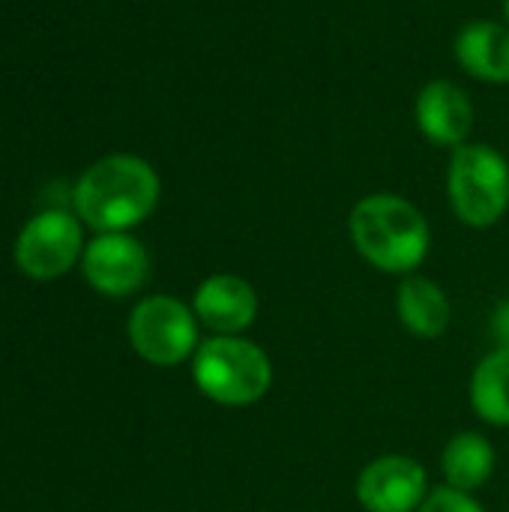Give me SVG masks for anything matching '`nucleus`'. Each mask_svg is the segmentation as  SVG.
I'll return each instance as SVG.
<instances>
[{
	"label": "nucleus",
	"mask_w": 509,
	"mask_h": 512,
	"mask_svg": "<svg viewBox=\"0 0 509 512\" xmlns=\"http://www.w3.org/2000/svg\"><path fill=\"white\" fill-rule=\"evenodd\" d=\"M195 318L213 336H243L261 312L258 291L237 273L207 276L192 300Z\"/></svg>",
	"instance_id": "obj_10"
},
{
	"label": "nucleus",
	"mask_w": 509,
	"mask_h": 512,
	"mask_svg": "<svg viewBox=\"0 0 509 512\" xmlns=\"http://www.w3.org/2000/svg\"><path fill=\"white\" fill-rule=\"evenodd\" d=\"M471 408L474 414L498 429L509 426V348H492L471 375Z\"/></svg>",
	"instance_id": "obj_14"
},
{
	"label": "nucleus",
	"mask_w": 509,
	"mask_h": 512,
	"mask_svg": "<svg viewBox=\"0 0 509 512\" xmlns=\"http://www.w3.org/2000/svg\"><path fill=\"white\" fill-rule=\"evenodd\" d=\"M429 492L432 486L423 462L402 453L372 459L357 474L354 486L357 504L366 512H417L429 498Z\"/></svg>",
	"instance_id": "obj_7"
},
{
	"label": "nucleus",
	"mask_w": 509,
	"mask_h": 512,
	"mask_svg": "<svg viewBox=\"0 0 509 512\" xmlns=\"http://www.w3.org/2000/svg\"><path fill=\"white\" fill-rule=\"evenodd\" d=\"M474 99L465 87L450 78L426 81L414 99V123L420 135L444 150H456L471 141L474 132Z\"/></svg>",
	"instance_id": "obj_9"
},
{
	"label": "nucleus",
	"mask_w": 509,
	"mask_h": 512,
	"mask_svg": "<svg viewBox=\"0 0 509 512\" xmlns=\"http://www.w3.org/2000/svg\"><path fill=\"white\" fill-rule=\"evenodd\" d=\"M489 333H492V342L495 348H509V297L501 300L495 309H492V318H489Z\"/></svg>",
	"instance_id": "obj_16"
},
{
	"label": "nucleus",
	"mask_w": 509,
	"mask_h": 512,
	"mask_svg": "<svg viewBox=\"0 0 509 512\" xmlns=\"http://www.w3.org/2000/svg\"><path fill=\"white\" fill-rule=\"evenodd\" d=\"M396 315H399V324L411 336L441 339L453 324V303L435 279L411 273L399 282Z\"/></svg>",
	"instance_id": "obj_12"
},
{
	"label": "nucleus",
	"mask_w": 509,
	"mask_h": 512,
	"mask_svg": "<svg viewBox=\"0 0 509 512\" xmlns=\"http://www.w3.org/2000/svg\"><path fill=\"white\" fill-rule=\"evenodd\" d=\"M348 234L369 267L402 279L417 273L432 252V225L426 213L396 192L363 195L351 207Z\"/></svg>",
	"instance_id": "obj_2"
},
{
	"label": "nucleus",
	"mask_w": 509,
	"mask_h": 512,
	"mask_svg": "<svg viewBox=\"0 0 509 512\" xmlns=\"http://www.w3.org/2000/svg\"><path fill=\"white\" fill-rule=\"evenodd\" d=\"M495 468H498V453H495L492 441L480 432L453 435L441 453L444 486L468 492V495L483 489L492 480Z\"/></svg>",
	"instance_id": "obj_13"
},
{
	"label": "nucleus",
	"mask_w": 509,
	"mask_h": 512,
	"mask_svg": "<svg viewBox=\"0 0 509 512\" xmlns=\"http://www.w3.org/2000/svg\"><path fill=\"white\" fill-rule=\"evenodd\" d=\"M456 63L483 84H509V24L471 18L453 39Z\"/></svg>",
	"instance_id": "obj_11"
},
{
	"label": "nucleus",
	"mask_w": 509,
	"mask_h": 512,
	"mask_svg": "<svg viewBox=\"0 0 509 512\" xmlns=\"http://www.w3.org/2000/svg\"><path fill=\"white\" fill-rule=\"evenodd\" d=\"M162 198V180L156 168L132 153H111L93 162L72 186L75 216L99 231H129L153 216Z\"/></svg>",
	"instance_id": "obj_1"
},
{
	"label": "nucleus",
	"mask_w": 509,
	"mask_h": 512,
	"mask_svg": "<svg viewBox=\"0 0 509 512\" xmlns=\"http://www.w3.org/2000/svg\"><path fill=\"white\" fill-rule=\"evenodd\" d=\"M501 12H504V24H509V0H501Z\"/></svg>",
	"instance_id": "obj_17"
},
{
	"label": "nucleus",
	"mask_w": 509,
	"mask_h": 512,
	"mask_svg": "<svg viewBox=\"0 0 509 512\" xmlns=\"http://www.w3.org/2000/svg\"><path fill=\"white\" fill-rule=\"evenodd\" d=\"M84 255L81 219L63 207L36 213L15 240V264L27 279L51 282L75 267Z\"/></svg>",
	"instance_id": "obj_6"
},
{
	"label": "nucleus",
	"mask_w": 509,
	"mask_h": 512,
	"mask_svg": "<svg viewBox=\"0 0 509 512\" xmlns=\"http://www.w3.org/2000/svg\"><path fill=\"white\" fill-rule=\"evenodd\" d=\"M417 512H486V507L468 495V492H459V489H450V486H438L429 492V498L423 501V507Z\"/></svg>",
	"instance_id": "obj_15"
},
{
	"label": "nucleus",
	"mask_w": 509,
	"mask_h": 512,
	"mask_svg": "<svg viewBox=\"0 0 509 512\" xmlns=\"http://www.w3.org/2000/svg\"><path fill=\"white\" fill-rule=\"evenodd\" d=\"M192 381L222 408H249L270 393L273 360L246 336H210L192 357Z\"/></svg>",
	"instance_id": "obj_3"
},
{
	"label": "nucleus",
	"mask_w": 509,
	"mask_h": 512,
	"mask_svg": "<svg viewBox=\"0 0 509 512\" xmlns=\"http://www.w3.org/2000/svg\"><path fill=\"white\" fill-rule=\"evenodd\" d=\"M198 318L195 309L171 294H153L144 297L132 312L126 324V336L132 351L159 369L180 366L195 357L201 339H198Z\"/></svg>",
	"instance_id": "obj_5"
},
{
	"label": "nucleus",
	"mask_w": 509,
	"mask_h": 512,
	"mask_svg": "<svg viewBox=\"0 0 509 512\" xmlns=\"http://www.w3.org/2000/svg\"><path fill=\"white\" fill-rule=\"evenodd\" d=\"M447 201L453 216L474 231L498 225L509 210L507 156L483 141L456 147L447 165Z\"/></svg>",
	"instance_id": "obj_4"
},
{
	"label": "nucleus",
	"mask_w": 509,
	"mask_h": 512,
	"mask_svg": "<svg viewBox=\"0 0 509 512\" xmlns=\"http://www.w3.org/2000/svg\"><path fill=\"white\" fill-rule=\"evenodd\" d=\"M81 273L93 291L105 297H129L147 282L150 255L129 231L99 234L81 255Z\"/></svg>",
	"instance_id": "obj_8"
}]
</instances>
